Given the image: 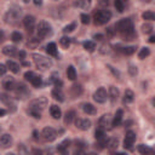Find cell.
<instances>
[{"mask_svg": "<svg viewBox=\"0 0 155 155\" xmlns=\"http://www.w3.org/2000/svg\"><path fill=\"white\" fill-rule=\"evenodd\" d=\"M23 65H26V67H29L30 63H28V62H23Z\"/></svg>", "mask_w": 155, "mask_h": 155, "instance_id": "obj_61", "label": "cell"}, {"mask_svg": "<svg viewBox=\"0 0 155 155\" xmlns=\"http://www.w3.org/2000/svg\"><path fill=\"white\" fill-rule=\"evenodd\" d=\"M75 118H76L75 110H68V112L65 113V115H64V124L65 125H70L75 120Z\"/></svg>", "mask_w": 155, "mask_h": 155, "instance_id": "obj_19", "label": "cell"}, {"mask_svg": "<svg viewBox=\"0 0 155 155\" xmlns=\"http://www.w3.org/2000/svg\"><path fill=\"white\" fill-rule=\"evenodd\" d=\"M129 73H130L131 76H136L138 74V69H137L136 65H132V64L130 65L129 67Z\"/></svg>", "mask_w": 155, "mask_h": 155, "instance_id": "obj_47", "label": "cell"}, {"mask_svg": "<svg viewBox=\"0 0 155 155\" xmlns=\"http://www.w3.org/2000/svg\"><path fill=\"white\" fill-rule=\"evenodd\" d=\"M123 115H124V112L121 109H118L116 113L113 118V126H120L121 123H123Z\"/></svg>", "mask_w": 155, "mask_h": 155, "instance_id": "obj_18", "label": "cell"}, {"mask_svg": "<svg viewBox=\"0 0 155 155\" xmlns=\"http://www.w3.org/2000/svg\"><path fill=\"white\" fill-rule=\"evenodd\" d=\"M75 28H76V23H75V22H73V23H70V24H68V26H65V27H64L63 33L68 34V33H71V32H73Z\"/></svg>", "mask_w": 155, "mask_h": 155, "instance_id": "obj_43", "label": "cell"}, {"mask_svg": "<svg viewBox=\"0 0 155 155\" xmlns=\"http://www.w3.org/2000/svg\"><path fill=\"white\" fill-rule=\"evenodd\" d=\"M6 65H7V68H9L11 71H12V73H15V74H18V73H20L21 67H20V64H18L17 62L9 59L7 62H6Z\"/></svg>", "mask_w": 155, "mask_h": 155, "instance_id": "obj_22", "label": "cell"}, {"mask_svg": "<svg viewBox=\"0 0 155 155\" xmlns=\"http://www.w3.org/2000/svg\"><path fill=\"white\" fill-rule=\"evenodd\" d=\"M82 110H84V113H86V114H88V115H95V114H97L96 107L93 106V104H91V103H85V104H82Z\"/></svg>", "mask_w": 155, "mask_h": 155, "instance_id": "obj_20", "label": "cell"}, {"mask_svg": "<svg viewBox=\"0 0 155 155\" xmlns=\"http://www.w3.org/2000/svg\"><path fill=\"white\" fill-rule=\"evenodd\" d=\"M137 150L140 152L141 154H143V155L155 153L154 149H152L150 147H148V146H144V144H140V146H138V147H137Z\"/></svg>", "mask_w": 155, "mask_h": 155, "instance_id": "obj_27", "label": "cell"}, {"mask_svg": "<svg viewBox=\"0 0 155 155\" xmlns=\"http://www.w3.org/2000/svg\"><path fill=\"white\" fill-rule=\"evenodd\" d=\"M112 20V12L109 10H98L93 13V22L96 26H103Z\"/></svg>", "mask_w": 155, "mask_h": 155, "instance_id": "obj_3", "label": "cell"}, {"mask_svg": "<svg viewBox=\"0 0 155 155\" xmlns=\"http://www.w3.org/2000/svg\"><path fill=\"white\" fill-rule=\"evenodd\" d=\"M17 55H18V57H20V59H21V61H23V59L26 58V56H27L26 51H23V50H21V51H20Z\"/></svg>", "mask_w": 155, "mask_h": 155, "instance_id": "obj_51", "label": "cell"}, {"mask_svg": "<svg viewBox=\"0 0 155 155\" xmlns=\"http://www.w3.org/2000/svg\"><path fill=\"white\" fill-rule=\"evenodd\" d=\"M136 46H125L121 49V52H123L124 55H126V56H131V55H133L136 52Z\"/></svg>", "mask_w": 155, "mask_h": 155, "instance_id": "obj_32", "label": "cell"}, {"mask_svg": "<svg viewBox=\"0 0 155 155\" xmlns=\"http://www.w3.org/2000/svg\"><path fill=\"white\" fill-rule=\"evenodd\" d=\"M0 144H1L3 148H7V147H11L12 144V137H11L9 133H4L0 138Z\"/></svg>", "mask_w": 155, "mask_h": 155, "instance_id": "obj_15", "label": "cell"}, {"mask_svg": "<svg viewBox=\"0 0 155 155\" xmlns=\"http://www.w3.org/2000/svg\"><path fill=\"white\" fill-rule=\"evenodd\" d=\"M91 125V120L88 119H75V126L81 131H87Z\"/></svg>", "mask_w": 155, "mask_h": 155, "instance_id": "obj_13", "label": "cell"}, {"mask_svg": "<svg viewBox=\"0 0 155 155\" xmlns=\"http://www.w3.org/2000/svg\"><path fill=\"white\" fill-rule=\"evenodd\" d=\"M30 82H32V85L34 86V87H40V86L42 85V78L35 75L34 78H33V80H32Z\"/></svg>", "mask_w": 155, "mask_h": 155, "instance_id": "obj_40", "label": "cell"}, {"mask_svg": "<svg viewBox=\"0 0 155 155\" xmlns=\"http://www.w3.org/2000/svg\"><path fill=\"white\" fill-rule=\"evenodd\" d=\"M82 45H84V49L86 50V51H88V52H93V51H95V49H96V44L93 41H90V40L84 41Z\"/></svg>", "mask_w": 155, "mask_h": 155, "instance_id": "obj_33", "label": "cell"}, {"mask_svg": "<svg viewBox=\"0 0 155 155\" xmlns=\"http://www.w3.org/2000/svg\"><path fill=\"white\" fill-rule=\"evenodd\" d=\"M41 136L46 142H53L57 138V132L52 127H45L41 132Z\"/></svg>", "mask_w": 155, "mask_h": 155, "instance_id": "obj_7", "label": "cell"}, {"mask_svg": "<svg viewBox=\"0 0 155 155\" xmlns=\"http://www.w3.org/2000/svg\"><path fill=\"white\" fill-rule=\"evenodd\" d=\"M6 67L7 65H5V64H0V75L4 76L5 73H6Z\"/></svg>", "mask_w": 155, "mask_h": 155, "instance_id": "obj_49", "label": "cell"}, {"mask_svg": "<svg viewBox=\"0 0 155 155\" xmlns=\"http://www.w3.org/2000/svg\"><path fill=\"white\" fill-rule=\"evenodd\" d=\"M62 86H63V82L61 81L59 79L55 81V87H57V88H62Z\"/></svg>", "mask_w": 155, "mask_h": 155, "instance_id": "obj_53", "label": "cell"}, {"mask_svg": "<svg viewBox=\"0 0 155 155\" xmlns=\"http://www.w3.org/2000/svg\"><path fill=\"white\" fill-rule=\"evenodd\" d=\"M98 125L99 127H102V129H112L113 127V119L112 116H110L109 114H104L101 116V119H99L98 121Z\"/></svg>", "mask_w": 155, "mask_h": 155, "instance_id": "obj_11", "label": "cell"}, {"mask_svg": "<svg viewBox=\"0 0 155 155\" xmlns=\"http://www.w3.org/2000/svg\"><path fill=\"white\" fill-rule=\"evenodd\" d=\"M108 68H109V70L112 71V73H113V74H114V75H115L116 78H120V73H119L118 70H115V69H114V68L112 67V65H108Z\"/></svg>", "mask_w": 155, "mask_h": 155, "instance_id": "obj_50", "label": "cell"}, {"mask_svg": "<svg viewBox=\"0 0 155 155\" xmlns=\"http://www.w3.org/2000/svg\"><path fill=\"white\" fill-rule=\"evenodd\" d=\"M28 113L33 116L34 119H40L41 118V112L40 110H35V109H29Z\"/></svg>", "mask_w": 155, "mask_h": 155, "instance_id": "obj_45", "label": "cell"}, {"mask_svg": "<svg viewBox=\"0 0 155 155\" xmlns=\"http://www.w3.org/2000/svg\"><path fill=\"white\" fill-rule=\"evenodd\" d=\"M22 39H23V35H22L20 32H13L12 34H11V40L13 42H21Z\"/></svg>", "mask_w": 155, "mask_h": 155, "instance_id": "obj_38", "label": "cell"}, {"mask_svg": "<svg viewBox=\"0 0 155 155\" xmlns=\"http://www.w3.org/2000/svg\"><path fill=\"white\" fill-rule=\"evenodd\" d=\"M5 114H6V110H5V109H0V116H4Z\"/></svg>", "mask_w": 155, "mask_h": 155, "instance_id": "obj_59", "label": "cell"}, {"mask_svg": "<svg viewBox=\"0 0 155 155\" xmlns=\"http://www.w3.org/2000/svg\"><path fill=\"white\" fill-rule=\"evenodd\" d=\"M1 86H3L4 90H6V91H13V90H16V87H17V84H16L13 78L6 76V78H4L3 79Z\"/></svg>", "mask_w": 155, "mask_h": 155, "instance_id": "obj_9", "label": "cell"}, {"mask_svg": "<svg viewBox=\"0 0 155 155\" xmlns=\"http://www.w3.org/2000/svg\"><path fill=\"white\" fill-rule=\"evenodd\" d=\"M115 28H116L115 30L119 32L125 39H127V40H132V39L136 36L133 22H132L130 18H123L119 22H116Z\"/></svg>", "mask_w": 155, "mask_h": 155, "instance_id": "obj_1", "label": "cell"}, {"mask_svg": "<svg viewBox=\"0 0 155 155\" xmlns=\"http://www.w3.org/2000/svg\"><path fill=\"white\" fill-rule=\"evenodd\" d=\"M59 44H61V46L62 47L68 49L70 46V44H71V39L69 36H62L61 38V40H59Z\"/></svg>", "mask_w": 155, "mask_h": 155, "instance_id": "obj_34", "label": "cell"}, {"mask_svg": "<svg viewBox=\"0 0 155 155\" xmlns=\"http://www.w3.org/2000/svg\"><path fill=\"white\" fill-rule=\"evenodd\" d=\"M3 53L6 55V56H9V57H12V56H15V55L17 53V50H16L15 46L7 45V46H4L3 47Z\"/></svg>", "mask_w": 155, "mask_h": 155, "instance_id": "obj_26", "label": "cell"}, {"mask_svg": "<svg viewBox=\"0 0 155 155\" xmlns=\"http://www.w3.org/2000/svg\"><path fill=\"white\" fill-rule=\"evenodd\" d=\"M93 38H95L96 40H102L103 35H102V34H95V35H93Z\"/></svg>", "mask_w": 155, "mask_h": 155, "instance_id": "obj_56", "label": "cell"}, {"mask_svg": "<svg viewBox=\"0 0 155 155\" xmlns=\"http://www.w3.org/2000/svg\"><path fill=\"white\" fill-rule=\"evenodd\" d=\"M142 18L146 21H155V12L152 11H146V12L142 13Z\"/></svg>", "mask_w": 155, "mask_h": 155, "instance_id": "obj_36", "label": "cell"}, {"mask_svg": "<svg viewBox=\"0 0 155 155\" xmlns=\"http://www.w3.org/2000/svg\"><path fill=\"white\" fill-rule=\"evenodd\" d=\"M149 55H150V50H149L148 47H143L140 51V53H138V57H140V59H144L149 56Z\"/></svg>", "mask_w": 155, "mask_h": 155, "instance_id": "obj_39", "label": "cell"}, {"mask_svg": "<svg viewBox=\"0 0 155 155\" xmlns=\"http://www.w3.org/2000/svg\"><path fill=\"white\" fill-rule=\"evenodd\" d=\"M98 3L102 5V6H108L110 4V0H98Z\"/></svg>", "mask_w": 155, "mask_h": 155, "instance_id": "obj_52", "label": "cell"}, {"mask_svg": "<svg viewBox=\"0 0 155 155\" xmlns=\"http://www.w3.org/2000/svg\"><path fill=\"white\" fill-rule=\"evenodd\" d=\"M33 59H34V63L36 65V68L41 71H46L52 67V61L47 57H45L44 55L34 53L33 55Z\"/></svg>", "mask_w": 155, "mask_h": 155, "instance_id": "obj_2", "label": "cell"}, {"mask_svg": "<svg viewBox=\"0 0 155 155\" xmlns=\"http://www.w3.org/2000/svg\"><path fill=\"white\" fill-rule=\"evenodd\" d=\"M22 16V9L21 7H17V6H13L7 10V12L5 13L4 16V20L6 23H10V24H15L16 22L20 20V17Z\"/></svg>", "mask_w": 155, "mask_h": 155, "instance_id": "obj_4", "label": "cell"}, {"mask_svg": "<svg viewBox=\"0 0 155 155\" xmlns=\"http://www.w3.org/2000/svg\"><path fill=\"white\" fill-rule=\"evenodd\" d=\"M34 4L36 5V6H40V5L42 4V0H34Z\"/></svg>", "mask_w": 155, "mask_h": 155, "instance_id": "obj_58", "label": "cell"}, {"mask_svg": "<svg viewBox=\"0 0 155 155\" xmlns=\"http://www.w3.org/2000/svg\"><path fill=\"white\" fill-rule=\"evenodd\" d=\"M135 141H136V133L133 131H127L126 136H125V140H124V148L125 149H131L132 146L135 144Z\"/></svg>", "mask_w": 155, "mask_h": 155, "instance_id": "obj_12", "label": "cell"}, {"mask_svg": "<svg viewBox=\"0 0 155 155\" xmlns=\"http://www.w3.org/2000/svg\"><path fill=\"white\" fill-rule=\"evenodd\" d=\"M33 138H34V140L38 142L39 141V138H40V136H39V132L38 131H34L33 132Z\"/></svg>", "mask_w": 155, "mask_h": 155, "instance_id": "obj_54", "label": "cell"}, {"mask_svg": "<svg viewBox=\"0 0 155 155\" xmlns=\"http://www.w3.org/2000/svg\"><path fill=\"white\" fill-rule=\"evenodd\" d=\"M23 1H24V3H29V0H23Z\"/></svg>", "mask_w": 155, "mask_h": 155, "instance_id": "obj_63", "label": "cell"}, {"mask_svg": "<svg viewBox=\"0 0 155 155\" xmlns=\"http://www.w3.org/2000/svg\"><path fill=\"white\" fill-rule=\"evenodd\" d=\"M0 99H1V102H4V103H11L9 96H6L5 93H1V95H0Z\"/></svg>", "mask_w": 155, "mask_h": 155, "instance_id": "obj_48", "label": "cell"}, {"mask_svg": "<svg viewBox=\"0 0 155 155\" xmlns=\"http://www.w3.org/2000/svg\"><path fill=\"white\" fill-rule=\"evenodd\" d=\"M82 91H84V88H82V86L79 85V84H75L70 87V95L73 97H79L82 93Z\"/></svg>", "mask_w": 155, "mask_h": 155, "instance_id": "obj_24", "label": "cell"}, {"mask_svg": "<svg viewBox=\"0 0 155 155\" xmlns=\"http://www.w3.org/2000/svg\"><path fill=\"white\" fill-rule=\"evenodd\" d=\"M135 101V93L132 90H126L124 93V98H123V102L125 104H130Z\"/></svg>", "mask_w": 155, "mask_h": 155, "instance_id": "obj_17", "label": "cell"}, {"mask_svg": "<svg viewBox=\"0 0 155 155\" xmlns=\"http://www.w3.org/2000/svg\"><path fill=\"white\" fill-rule=\"evenodd\" d=\"M15 91H16V95H17V98H21V99H24L29 95L28 88H27V86L24 84H18Z\"/></svg>", "mask_w": 155, "mask_h": 155, "instance_id": "obj_14", "label": "cell"}, {"mask_svg": "<svg viewBox=\"0 0 155 155\" xmlns=\"http://www.w3.org/2000/svg\"><path fill=\"white\" fill-rule=\"evenodd\" d=\"M153 104H154V106H155V97H154V99H153Z\"/></svg>", "mask_w": 155, "mask_h": 155, "instance_id": "obj_62", "label": "cell"}, {"mask_svg": "<svg viewBox=\"0 0 155 155\" xmlns=\"http://www.w3.org/2000/svg\"><path fill=\"white\" fill-rule=\"evenodd\" d=\"M148 41L150 42V44H155V35H152L150 38L148 39Z\"/></svg>", "mask_w": 155, "mask_h": 155, "instance_id": "obj_57", "label": "cell"}, {"mask_svg": "<svg viewBox=\"0 0 155 155\" xmlns=\"http://www.w3.org/2000/svg\"><path fill=\"white\" fill-rule=\"evenodd\" d=\"M36 33H38V36L41 39L49 38L52 35V27L50 23H47L46 21H41V22H39V24H38Z\"/></svg>", "mask_w": 155, "mask_h": 155, "instance_id": "obj_5", "label": "cell"}, {"mask_svg": "<svg viewBox=\"0 0 155 155\" xmlns=\"http://www.w3.org/2000/svg\"><path fill=\"white\" fill-rule=\"evenodd\" d=\"M47 106V98L46 97H39L35 98L29 103V109H35V110H44Z\"/></svg>", "mask_w": 155, "mask_h": 155, "instance_id": "obj_6", "label": "cell"}, {"mask_svg": "<svg viewBox=\"0 0 155 155\" xmlns=\"http://www.w3.org/2000/svg\"><path fill=\"white\" fill-rule=\"evenodd\" d=\"M34 76H35V74H34V71H32V70H28V71H26L24 73V79L27 81H32Z\"/></svg>", "mask_w": 155, "mask_h": 155, "instance_id": "obj_46", "label": "cell"}, {"mask_svg": "<svg viewBox=\"0 0 155 155\" xmlns=\"http://www.w3.org/2000/svg\"><path fill=\"white\" fill-rule=\"evenodd\" d=\"M80 21H81L82 24H88L91 22V18H90V16H88L87 13H81L80 15Z\"/></svg>", "mask_w": 155, "mask_h": 155, "instance_id": "obj_44", "label": "cell"}, {"mask_svg": "<svg viewBox=\"0 0 155 155\" xmlns=\"http://www.w3.org/2000/svg\"><path fill=\"white\" fill-rule=\"evenodd\" d=\"M107 98H108V95H107V91L104 87H99L98 90L95 91L93 93V99H95V102L97 103H104L107 102Z\"/></svg>", "mask_w": 155, "mask_h": 155, "instance_id": "obj_8", "label": "cell"}, {"mask_svg": "<svg viewBox=\"0 0 155 155\" xmlns=\"http://www.w3.org/2000/svg\"><path fill=\"white\" fill-rule=\"evenodd\" d=\"M69 146H70V141H69V140H64V141L58 146L57 150H58L59 153H62V154H65V153H67V150H68Z\"/></svg>", "mask_w": 155, "mask_h": 155, "instance_id": "obj_29", "label": "cell"}, {"mask_svg": "<svg viewBox=\"0 0 155 155\" xmlns=\"http://www.w3.org/2000/svg\"><path fill=\"white\" fill-rule=\"evenodd\" d=\"M78 6L81 7L82 10H88L91 6V0H79L78 1Z\"/></svg>", "mask_w": 155, "mask_h": 155, "instance_id": "obj_35", "label": "cell"}, {"mask_svg": "<svg viewBox=\"0 0 155 155\" xmlns=\"http://www.w3.org/2000/svg\"><path fill=\"white\" fill-rule=\"evenodd\" d=\"M23 24H24V28L28 33H33L35 28V17L32 15H27L24 16L23 18Z\"/></svg>", "mask_w": 155, "mask_h": 155, "instance_id": "obj_10", "label": "cell"}, {"mask_svg": "<svg viewBox=\"0 0 155 155\" xmlns=\"http://www.w3.org/2000/svg\"><path fill=\"white\" fill-rule=\"evenodd\" d=\"M114 32H115V30L112 28V27H109V28L107 29V33H108L109 36H113V35H114Z\"/></svg>", "mask_w": 155, "mask_h": 155, "instance_id": "obj_55", "label": "cell"}, {"mask_svg": "<svg viewBox=\"0 0 155 155\" xmlns=\"http://www.w3.org/2000/svg\"><path fill=\"white\" fill-rule=\"evenodd\" d=\"M119 95H120L119 90H118V88H116L115 86H110V87H109V97H110V99H112L113 103L118 101Z\"/></svg>", "mask_w": 155, "mask_h": 155, "instance_id": "obj_25", "label": "cell"}, {"mask_svg": "<svg viewBox=\"0 0 155 155\" xmlns=\"http://www.w3.org/2000/svg\"><path fill=\"white\" fill-rule=\"evenodd\" d=\"M40 41H41V38H30L29 39V41L27 42V45H28V47H30V49H35L36 46H39V44H40Z\"/></svg>", "mask_w": 155, "mask_h": 155, "instance_id": "obj_30", "label": "cell"}, {"mask_svg": "<svg viewBox=\"0 0 155 155\" xmlns=\"http://www.w3.org/2000/svg\"><path fill=\"white\" fill-rule=\"evenodd\" d=\"M131 124H132V121L129 120V121H126V123H125V126H129V125H131Z\"/></svg>", "mask_w": 155, "mask_h": 155, "instance_id": "obj_60", "label": "cell"}, {"mask_svg": "<svg viewBox=\"0 0 155 155\" xmlns=\"http://www.w3.org/2000/svg\"><path fill=\"white\" fill-rule=\"evenodd\" d=\"M114 6L118 10V12H124L125 10V5L123 0H114Z\"/></svg>", "mask_w": 155, "mask_h": 155, "instance_id": "obj_37", "label": "cell"}, {"mask_svg": "<svg viewBox=\"0 0 155 155\" xmlns=\"http://www.w3.org/2000/svg\"><path fill=\"white\" fill-rule=\"evenodd\" d=\"M107 147H108V149H110V150H115V149L119 147V138H116V137L109 138Z\"/></svg>", "mask_w": 155, "mask_h": 155, "instance_id": "obj_28", "label": "cell"}, {"mask_svg": "<svg viewBox=\"0 0 155 155\" xmlns=\"http://www.w3.org/2000/svg\"><path fill=\"white\" fill-rule=\"evenodd\" d=\"M46 52L50 55V56L57 57L58 53H57V45H56V42H49L47 46H46Z\"/></svg>", "mask_w": 155, "mask_h": 155, "instance_id": "obj_23", "label": "cell"}, {"mask_svg": "<svg viewBox=\"0 0 155 155\" xmlns=\"http://www.w3.org/2000/svg\"><path fill=\"white\" fill-rule=\"evenodd\" d=\"M50 114H51V116L53 119H56V120H58V119H61V116H62V112H61V108L58 107V106H51L50 107Z\"/></svg>", "mask_w": 155, "mask_h": 155, "instance_id": "obj_21", "label": "cell"}, {"mask_svg": "<svg viewBox=\"0 0 155 155\" xmlns=\"http://www.w3.org/2000/svg\"><path fill=\"white\" fill-rule=\"evenodd\" d=\"M67 76L69 80H75L76 79V70L73 65H69L67 68Z\"/></svg>", "mask_w": 155, "mask_h": 155, "instance_id": "obj_31", "label": "cell"}, {"mask_svg": "<svg viewBox=\"0 0 155 155\" xmlns=\"http://www.w3.org/2000/svg\"><path fill=\"white\" fill-rule=\"evenodd\" d=\"M51 95H52L53 99H56V101H58V102H63L64 101V93L62 92V88L55 87L52 90V92H51Z\"/></svg>", "mask_w": 155, "mask_h": 155, "instance_id": "obj_16", "label": "cell"}, {"mask_svg": "<svg viewBox=\"0 0 155 155\" xmlns=\"http://www.w3.org/2000/svg\"><path fill=\"white\" fill-rule=\"evenodd\" d=\"M95 137H96V140H102V138L106 137V132H104V129H102V127H98V129L96 130L95 132Z\"/></svg>", "mask_w": 155, "mask_h": 155, "instance_id": "obj_41", "label": "cell"}, {"mask_svg": "<svg viewBox=\"0 0 155 155\" xmlns=\"http://www.w3.org/2000/svg\"><path fill=\"white\" fill-rule=\"evenodd\" d=\"M153 29H154V27L150 23H144L142 26V30L144 34H150V33L153 32Z\"/></svg>", "mask_w": 155, "mask_h": 155, "instance_id": "obj_42", "label": "cell"}]
</instances>
